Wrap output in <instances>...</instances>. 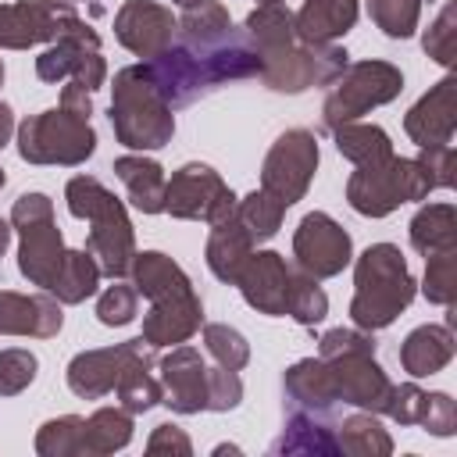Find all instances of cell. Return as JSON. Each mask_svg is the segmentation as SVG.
I'll return each instance as SVG.
<instances>
[{
	"mask_svg": "<svg viewBox=\"0 0 457 457\" xmlns=\"http://www.w3.org/2000/svg\"><path fill=\"white\" fill-rule=\"evenodd\" d=\"M143 64L171 111L196 104L221 82L261 75V54L253 50V43L246 39L243 29H232L228 36H221L214 43H193V39L179 36L164 54H157Z\"/></svg>",
	"mask_w": 457,
	"mask_h": 457,
	"instance_id": "cell-1",
	"label": "cell"
},
{
	"mask_svg": "<svg viewBox=\"0 0 457 457\" xmlns=\"http://www.w3.org/2000/svg\"><path fill=\"white\" fill-rule=\"evenodd\" d=\"M68 211L82 221H89L86 236V253L96 261L100 275L107 278H125L136 257V228L129 221L125 204L93 175H75L64 186Z\"/></svg>",
	"mask_w": 457,
	"mask_h": 457,
	"instance_id": "cell-2",
	"label": "cell"
},
{
	"mask_svg": "<svg viewBox=\"0 0 457 457\" xmlns=\"http://www.w3.org/2000/svg\"><path fill=\"white\" fill-rule=\"evenodd\" d=\"M418 282L407 271V257L393 243H371L353 261V300L350 318L357 328H389L414 300Z\"/></svg>",
	"mask_w": 457,
	"mask_h": 457,
	"instance_id": "cell-3",
	"label": "cell"
},
{
	"mask_svg": "<svg viewBox=\"0 0 457 457\" xmlns=\"http://www.w3.org/2000/svg\"><path fill=\"white\" fill-rule=\"evenodd\" d=\"M111 129L129 150H161L175 136V114L161 89L154 86L146 64H129L114 71L111 82Z\"/></svg>",
	"mask_w": 457,
	"mask_h": 457,
	"instance_id": "cell-4",
	"label": "cell"
},
{
	"mask_svg": "<svg viewBox=\"0 0 457 457\" xmlns=\"http://www.w3.org/2000/svg\"><path fill=\"white\" fill-rule=\"evenodd\" d=\"M432 182L418 157H386L375 164H357L346 179V204L364 218H386L400 204L425 200Z\"/></svg>",
	"mask_w": 457,
	"mask_h": 457,
	"instance_id": "cell-5",
	"label": "cell"
},
{
	"mask_svg": "<svg viewBox=\"0 0 457 457\" xmlns=\"http://www.w3.org/2000/svg\"><path fill=\"white\" fill-rule=\"evenodd\" d=\"M11 228L21 236L18 243L21 278H29V286L50 289L68 250L54 221V200L46 193H21L11 207Z\"/></svg>",
	"mask_w": 457,
	"mask_h": 457,
	"instance_id": "cell-6",
	"label": "cell"
},
{
	"mask_svg": "<svg viewBox=\"0 0 457 457\" xmlns=\"http://www.w3.org/2000/svg\"><path fill=\"white\" fill-rule=\"evenodd\" d=\"M96 150V132L86 114L68 107H50L18 125V157L29 164H64L75 168Z\"/></svg>",
	"mask_w": 457,
	"mask_h": 457,
	"instance_id": "cell-7",
	"label": "cell"
},
{
	"mask_svg": "<svg viewBox=\"0 0 457 457\" xmlns=\"http://www.w3.org/2000/svg\"><path fill=\"white\" fill-rule=\"evenodd\" d=\"M400 93H403V71L396 64H389V61L346 64L321 104V125L332 132L343 121H357L361 114H368L382 104H393Z\"/></svg>",
	"mask_w": 457,
	"mask_h": 457,
	"instance_id": "cell-8",
	"label": "cell"
},
{
	"mask_svg": "<svg viewBox=\"0 0 457 457\" xmlns=\"http://www.w3.org/2000/svg\"><path fill=\"white\" fill-rule=\"evenodd\" d=\"M346 64H350V54L343 46L311 43L296 36L286 50L261 57V82L275 93H303L311 86H332Z\"/></svg>",
	"mask_w": 457,
	"mask_h": 457,
	"instance_id": "cell-9",
	"label": "cell"
},
{
	"mask_svg": "<svg viewBox=\"0 0 457 457\" xmlns=\"http://www.w3.org/2000/svg\"><path fill=\"white\" fill-rule=\"evenodd\" d=\"M236 193L221 182V175L211 164L189 161L182 164L164 189V211L179 221H204V225H221L236 211Z\"/></svg>",
	"mask_w": 457,
	"mask_h": 457,
	"instance_id": "cell-10",
	"label": "cell"
},
{
	"mask_svg": "<svg viewBox=\"0 0 457 457\" xmlns=\"http://www.w3.org/2000/svg\"><path fill=\"white\" fill-rule=\"evenodd\" d=\"M318 171V139L307 129H286L261 164V189L271 193L282 207L303 200Z\"/></svg>",
	"mask_w": 457,
	"mask_h": 457,
	"instance_id": "cell-11",
	"label": "cell"
},
{
	"mask_svg": "<svg viewBox=\"0 0 457 457\" xmlns=\"http://www.w3.org/2000/svg\"><path fill=\"white\" fill-rule=\"evenodd\" d=\"M36 75L39 82H79L82 89H100L107 79V61L100 54V36L79 21L75 29H68L61 39H54L39 57H36Z\"/></svg>",
	"mask_w": 457,
	"mask_h": 457,
	"instance_id": "cell-12",
	"label": "cell"
},
{
	"mask_svg": "<svg viewBox=\"0 0 457 457\" xmlns=\"http://www.w3.org/2000/svg\"><path fill=\"white\" fill-rule=\"evenodd\" d=\"M82 18L75 0H18L0 4V46L4 50H29L36 43H54Z\"/></svg>",
	"mask_w": 457,
	"mask_h": 457,
	"instance_id": "cell-13",
	"label": "cell"
},
{
	"mask_svg": "<svg viewBox=\"0 0 457 457\" xmlns=\"http://www.w3.org/2000/svg\"><path fill=\"white\" fill-rule=\"evenodd\" d=\"M293 257L300 271L321 282L339 275L353 261V239L336 218H328L325 211H311L293 232Z\"/></svg>",
	"mask_w": 457,
	"mask_h": 457,
	"instance_id": "cell-14",
	"label": "cell"
},
{
	"mask_svg": "<svg viewBox=\"0 0 457 457\" xmlns=\"http://www.w3.org/2000/svg\"><path fill=\"white\" fill-rule=\"evenodd\" d=\"M143 357H154V346L136 336V339H125V343H114V346H96V350H82L68 361V389L82 400H100L107 396L121 371L132 364V361H143Z\"/></svg>",
	"mask_w": 457,
	"mask_h": 457,
	"instance_id": "cell-15",
	"label": "cell"
},
{
	"mask_svg": "<svg viewBox=\"0 0 457 457\" xmlns=\"http://www.w3.org/2000/svg\"><path fill=\"white\" fill-rule=\"evenodd\" d=\"M179 18L157 0H125L114 14V39L136 57L150 61L175 43Z\"/></svg>",
	"mask_w": 457,
	"mask_h": 457,
	"instance_id": "cell-16",
	"label": "cell"
},
{
	"mask_svg": "<svg viewBox=\"0 0 457 457\" xmlns=\"http://www.w3.org/2000/svg\"><path fill=\"white\" fill-rule=\"evenodd\" d=\"M161 403L175 414H200L207 411V364L196 346L179 343L161 361Z\"/></svg>",
	"mask_w": 457,
	"mask_h": 457,
	"instance_id": "cell-17",
	"label": "cell"
},
{
	"mask_svg": "<svg viewBox=\"0 0 457 457\" xmlns=\"http://www.w3.org/2000/svg\"><path fill=\"white\" fill-rule=\"evenodd\" d=\"M325 364L332 371L336 396L343 403H350L357 411H368V414H386L393 382L382 371V364L375 361V353H339V357H328Z\"/></svg>",
	"mask_w": 457,
	"mask_h": 457,
	"instance_id": "cell-18",
	"label": "cell"
},
{
	"mask_svg": "<svg viewBox=\"0 0 457 457\" xmlns=\"http://www.w3.org/2000/svg\"><path fill=\"white\" fill-rule=\"evenodd\" d=\"M289 282H293V264L275 250H253L236 278L243 300L268 318H286Z\"/></svg>",
	"mask_w": 457,
	"mask_h": 457,
	"instance_id": "cell-19",
	"label": "cell"
},
{
	"mask_svg": "<svg viewBox=\"0 0 457 457\" xmlns=\"http://www.w3.org/2000/svg\"><path fill=\"white\" fill-rule=\"evenodd\" d=\"M403 132L418 146H439L450 143L457 132V79L443 75L407 114H403Z\"/></svg>",
	"mask_w": 457,
	"mask_h": 457,
	"instance_id": "cell-20",
	"label": "cell"
},
{
	"mask_svg": "<svg viewBox=\"0 0 457 457\" xmlns=\"http://www.w3.org/2000/svg\"><path fill=\"white\" fill-rule=\"evenodd\" d=\"M64 325L61 300L54 293H14L0 289V336L54 339Z\"/></svg>",
	"mask_w": 457,
	"mask_h": 457,
	"instance_id": "cell-21",
	"label": "cell"
},
{
	"mask_svg": "<svg viewBox=\"0 0 457 457\" xmlns=\"http://www.w3.org/2000/svg\"><path fill=\"white\" fill-rule=\"evenodd\" d=\"M204 325V303L196 293L175 296V300H154L143 314V339L157 346H179L189 343Z\"/></svg>",
	"mask_w": 457,
	"mask_h": 457,
	"instance_id": "cell-22",
	"label": "cell"
},
{
	"mask_svg": "<svg viewBox=\"0 0 457 457\" xmlns=\"http://www.w3.org/2000/svg\"><path fill=\"white\" fill-rule=\"evenodd\" d=\"M282 396L289 411H332L339 403L332 371L321 357H303L282 371Z\"/></svg>",
	"mask_w": 457,
	"mask_h": 457,
	"instance_id": "cell-23",
	"label": "cell"
},
{
	"mask_svg": "<svg viewBox=\"0 0 457 457\" xmlns=\"http://www.w3.org/2000/svg\"><path fill=\"white\" fill-rule=\"evenodd\" d=\"M271 453H314V457H332L339 453L336 446V421L328 411H289L278 439L271 443Z\"/></svg>",
	"mask_w": 457,
	"mask_h": 457,
	"instance_id": "cell-24",
	"label": "cell"
},
{
	"mask_svg": "<svg viewBox=\"0 0 457 457\" xmlns=\"http://www.w3.org/2000/svg\"><path fill=\"white\" fill-rule=\"evenodd\" d=\"M129 275H132L136 293L146 296L150 303H154V300H175V296L196 293L193 282H189V275H186L168 253H161V250H143V253L136 250Z\"/></svg>",
	"mask_w": 457,
	"mask_h": 457,
	"instance_id": "cell-25",
	"label": "cell"
},
{
	"mask_svg": "<svg viewBox=\"0 0 457 457\" xmlns=\"http://www.w3.org/2000/svg\"><path fill=\"white\" fill-rule=\"evenodd\" d=\"M453 350L457 343H453L450 325H418L400 343V368L411 378H428L453 361Z\"/></svg>",
	"mask_w": 457,
	"mask_h": 457,
	"instance_id": "cell-26",
	"label": "cell"
},
{
	"mask_svg": "<svg viewBox=\"0 0 457 457\" xmlns=\"http://www.w3.org/2000/svg\"><path fill=\"white\" fill-rule=\"evenodd\" d=\"M114 175L121 179L125 193H129V204L143 214H161L164 211V189H168V179H164V168L154 161V157H143V154H125V157H114Z\"/></svg>",
	"mask_w": 457,
	"mask_h": 457,
	"instance_id": "cell-27",
	"label": "cell"
},
{
	"mask_svg": "<svg viewBox=\"0 0 457 457\" xmlns=\"http://www.w3.org/2000/svg\"><path fill=\"white\" fill-rule=\"evenodd\" d=\"M361 4L357 0H303V7L293 14L296 36L311 43H336L357 25Z\"/></svg>",
	"mask_w": 457,
	"mask_h": 457,
	"instance_id": "cell-28",
	"label": "cell"
},
{
	"mask_svg": "<svg viewBox=\"0 0 457 457\" xmlns=\"http://www.w3.org/2000/svg\"><path fill=\"white\" fill-rule=\"evenodd\" d=\"M253 246L257 243L246 236V228L236 218H228L221 225H211V236H207V246H204V261H207V268H211V275L218 282L236 286V278H239L243 264L250 261Z\"/></svg>",
	"mask_w": 457,
	"mask_h": 457,
	"instance_id": "cell-29",
	"label": "cell"
},
{
	"mask_svg": "<svg viewBox=\"0 0 457 457\" xmlns=\"http://www.w3.org/2000/svg\"><path fill=\"white\" fill-rule=\"evenodd\" d=\"M246 39L253 43V50L261 57H271L278 50H286L296 39V25H293V11L286 4H257L246 21H243Z\"/></svg>",
	"mask_w": 457,
	"mask_h": 457,
	"instance_id": "cell-30",
	"label": "cell"
},
{
	"mask_svg": "<svg viewBox=\"0 0 457 457\" xmlns=\"http://www.w3.org/2000/svg\"><path fill=\"white\" fill-rule=\"evenodd\" d=\"M132 414L125 407H100L82 425V457H107L132 443Z\"/></svg>",
	"mask_w": 457,
	"mask_h": 457,
	"instance_id": "cell-31",
	"label": "cell"
},
{
	"mask_svg": "<svg viewBox=\"0 0 457 457\" xmlns=\"http://www.w3.org/2000/svg\"><path fill=\"white\" fill-rule=\"evenodd\" d=\"M411 246L418 253H443L457 250V207L453 204H425L411 218Z\"/></svg>",
	"mask_w": 457,
	"mask_h": 457,
	"instance_id": "cell-32",
	"label": "cell"
},
{
	"mask_svg": "<svg viewBox=\"0 0 457 457\" xmlns=\"http://www.w3.org/2000/svg\"><path fill=\"white\" fill-rule=\"evenodd\" d=\"M336 446L339 453H350V457H389L393 453L389 432L368 411H357L336 421Z\"/></svg>",
	"mask_w": 457,
	"mask_h": 457,
	"instance_id": "cell-33",
	"label": "cell"
},
{
	"mask_svg": "<svg viewBox=\"0 0 457 457\" xmlns=\"http://www.w3.org/2000/svg\"><path fill=\"white\" fill-rule=\"evenodd\" d=\"M332 139H336V150L357 168V164H375V161H386L393 157V139L386 129L378 125H364V121H343L332 129Z\"/></svg>",
	"mask_w": 457,
	"mask_h": 457,
	"instance_id": "cell-34",
	"label": "cell"
},
{
	"mask_svg": "<svg viewBox=\"0 0 457 457\" xmlns=\"http://www.w3.org/2000/svg\"><path fill=\"white\" fill-rule=\"evenodd\" d=\"M100 286V268L86 250H64L61 271L54 278V286L46 293H54L61 303H82L96 293Z\"/></svg>",
	"mask_w": 457,
	"mask_h": 457,
	"instance_id": "cell-35",
	"label": "cell"
},
{
	"mask_svg": "<svg viewBox=\"0 0 457 457\" xmlns=\"http://www.w3.org/2000/svg\"><path fill=\"white\" fill-rule=\"evenodd\" d=\"M154 364H157V357H143V361H132V364L121 371L114 393H118V403H121L129 414H146L150 407L161 403V378L150 371Z\"/></svg>",
	"mask_w": 457,
	"mask_h": 457,
	"instance_id": "cell-36",
	"label": "cell"
},
{
	"mask_svg": "<svg viewBox=\"0 0 457 457\" xmlns=\"http://www.w3.org/2000/svg\"><path fill=\"white\" fill-rule=\"evenodd\" d=\"M282 214H286V207H282L271 193H264V189L246 193L243 200H236V211H232V218L246 228V236H250L253 243L271 239V236L278 232V225H282Z\"/></svg>",
	"mask_w": 457,
	"mask_h": 457,
	"instance_id": "cell-37",
	"label": "cell"
},
{
	"mask_svg": "<svg viewBox=\"0 0 457 457\" xmlns=\"http://www.w3.org/2000/svg\"><path fill=\"white\" fill-rule=\"evenodd\" d=\"M236 25L228 18V11L218 4V0H200L193 7H182L179 14V32L182 39H193V43H214L221 36H228Z\"/></svg>",
	"mask_w": 457,
	"mask_h": 457,
	"instance_id": "cell-38",
	"label": "cell"
},
{
	"mask_svg": "<svg viewBox=\"0 0 457 457\" xmlns=\"http://www.w3.org/2000/svg\"><path fill=\"white\" fill-rule=\"evenodd\" d=\"M286 314L296 321V325H318L325 321L328 314V296L325 289L318 286V278H311L307 271H300L293 264V282H289V300H286Z\"/></svg>",
	"mask_w": 457,
	"mask_h": 457,
	"instance_id": "cell-39",
	"label": "cell"
},
{
	"mask_svg": "<svg viewBox=\"0 0 457 457\" xmlns=\"http://www.w3.org/2000/svg\"><path fill=\"white\" fill-rule=\"evenodd\" d=\"M82 425L79 414H61L39 425L36 432V453L39 457H82Z\"/></svg>",
	"mask_w": 457,
	"mask_h": 457,
	"instance_id": "cell-40",
	"label": "cell"
},
{
	"mask_svg": "<svg viewBox=\"0 0 457 457\" xmlns=\"http://www.w3.org/2000/svg\"><path fill=\"white\" fill-rule=\"evenodd\" d=\"M368 18L389 39H411L421 18V0H368Z\"/></svg>",
	"mask_w": 457,
	"mask_h": 457,
	"instance_id": "cell-41",
	"label": "cell"
},
{
	"mask_svg": "<svg viewBox=\"0 0 457 457\" xmlns=\"http://www.w3.org/2000/svg\"><path fill=\"white\" fill-rule=\"evenodd\" d=\"M421 46H425V54L436 64H443V68H453L457 64V0H446L443 4V11L436 14V21L421 36Z\"/></svg>",
	"mask_w": 457,
	"mask_h": 457,
	"instance_id": "cell-42",
	"label": "cell"
},
{
	"mask_svg": "<svg viewBox=\"0 0 457 457\" xmlns=\"http://www.w3.org/2000/svg\"><path fill=\"white\" fill-rule=\"evenodd\" d=\"M204 350L214 357V364L232 368V371H243L250 364V343L232 325H218V321L204 325Z\"/></svg>",
	"mask_w": 457,
	"mask_h": 457,
	"instance_id": "cell-43",
	"label": "cell"
},
{
	"mask_svg": "<svg viewBox=\"0 0 457 457\" xmlns=\"http://www.w3.org/2000/svg\"><path fill=\"white\" fill-rule=\"evenodd\" d=\"M421 293H425L428 303H439V307L453 303V293H457V250H443V253H428L425 257Z\"/></svg>",
	"mask_w": 457,
	"mask_h": 457,
	"instance_id": "cell-44",
	"label": "cell"
},
{
	"mask_svg": "<svg viewBox=\"0 0 457 457\" xmlns=\"http://www.w3.org/2000/svg\"><path fill=\"white\" fill-rule=\"evenodd\" d=\"M136 314H139V293H136V286H129L121 278H114V286H107L96 300V318L107 328H121V325L136 321Z\"/></svg>",
	"mask_w": 457,
	"mask_h": 457,
	"instance_id": "cell-45",
	"label": "cell"
},
{
	"mask_svg": "<svg viewBox=\"0 0 457 457\" xmlns=\"http://www.w3.org/2000/svg\"><path fill=\"white\" fill-rule=\"evenodd\" d=\"M39 361L32 350L21 346H7L0 350V396H18L21 389H29L36 382Z\"/></svg>",
	"mask_w": 457,
	"mask_h": 457,
	"instance_id": "cell-46",
	"label": "cell"
},
{
	"mask_svg": "<svg viewBox=\"0 0 457 457\" xmlns=\"http://www.w3.org/2000/svg\"><path fill=\"white\" fill-rule=\"evenodd\" d=\"M339 353H375V336L368 328H328L318 339V357H339Z\"/></svg>",
	"mask_w": 457,
	"mask_h": 457,
	"instance_id": "cell-47",
	"label": "cell"
},
{
	"mask_svg": "<svg viewBox=\"0 0 457 457\" xmlns=\"http://www.w3.org/2000/svg\"><path fill=\"white\" fill-rule=\"evenodd\" d=\"M425 403H428V389H421V386H414V382H400V386H393V393H389L386 414H389L396 425H421Z\"/></svg>",
	"mask_w": 457,
	"mask_h": 457,
	"instance_id": "cell-48",
	"label": "cell"
},
{
	"mask_svg": "<svg viewBox=\"0 0 457 457\" xmlns=\"http://www.w3.org/2000/svg\"><path fill=\"white\" fill-rule=\"evenodd\" d=\"M418 164L425 168L432 189H450L457 182V154L453 143H439V146H421Z\"/></svg>",
	"mask_w": 457,
	"mask_h": 457,
	"instance_id": "cell-49",
	"label": "cell"
},
{
	"mask_svg": "<svg viewBox=\"0 0 457 457\" xmlns=\"http://www.w3.org/2000/svg\"><path fill=\"white\" fill-rule=\"evenodd\" d=\"M243 400V382L232 368H207V411H236Z\"/></svg>",
	"mask_w": 457,
	"mask_h": 457,
	"instance_id": "cell-50",
	"label": "cell"
},
{
	"mask_svg": "<svg viewBox=\"0 0 457 457\" xmlns=\"http://www.w3.org/2000/svg\"><path fill=\"white\" fill-rule=\"evenodd\" d=\"M421 428L446 439L457 432V407L450 400V393H428V403H425V418H421Z\"/></svg>",
	"mask_w": 457,
	"mask_h": 457,
	"instance_id": "cell-51",
	"label": "cell"
},
{
	"mask_svg": "<svg viewBox=\"0 0 457 457\" xmlns=\"http://www.w3.org/2000/svg\"><path fill=\"white\" fill-rule=\"evenodd\" d=\"M146 453L150 457H189L193 453V443H189V436L175 425V421H164V425H157L154 432H150V439H146Z\"/></svg>",
	"mask_w": 457,
	"mask_h": 457,
	"instance_id": "cell-52",
	"label": "cell"
},
{
	"mask_svg": "<svg viewBox=\"0 0 457 457\" xmlns=\"http://www.w3.org/2000/svg\"><path fill=\"white\" fill-rule=\"evenodd\" d=\"M61 107H68V111H75V114H86V118H89V114H93V93L68 79V86L61 89Z\"/></svg>",
	"mask_w": 457,
	"mask_h": 457,
	"instance_id": "cell-53",
	"label": "cell"
},
{
	"mask_svg": "<svg viewBox=\"0 0 457 457\" xmlns=\"http://www.w3.org/2000/svg\"><path fill=\"white\" fill-rule=\"evenodd\" d=\"M11 132H14V111H11V104H4V100H0V150L7 146Z\"/></svg>",
	"mask_w": 457,
	"mask_h": 457,
	"instance_id": "cell-54",
	"label": "cell"
},
{
	"mask_svg": "<svg viewBox=\"0 0 457 457\" xmlns=\"http://www.w3.org/2000/svg\"><path fill=\"white\" fill-rule=\"evenodd\" d=\"M7 243H11V221H4V218H0V257H4Z\"/></svg>",
	"mask_w": 457,
	"mask_h": 457,
	"instance_id": "cell-55",
	"label": "cell"
},
{
	"mask_svg": "<svg viewBox=\"0 0 457 457\" xmlns=\"http://www.w3.org/2000/svg\"><path fill=\"white\" fill-rule=\"evenodd\" d=\"M171 4H179V7H193V4H200V0H171Z\"/></svg>",
	"mask_w": 457,
	"mask_h": 457,
	"instance_id": "cell-56",
	"label": "cell"
},
{
	"mask_svg": "<svg viewBox=\"0 0 457 457\" xmlns=\"http://www.w3.org/2000/svg\"><path fill=\"white\" fill-rule=\"evenodd\" d=\"M4 182H7V175H4V168H0V189H4Z\"/></svg>",
	"mask_w": 457,
	"mask_h": 457,
	"instance_id": "cell-57",
	"label": "cell"
},
{
	"mask_svg": "<svg viewBox=\"0 0 457 457\" xmlns=\"http://www.w3.org/2000/svg\"><path fill=\"white\" fill-rule=\"evenodd\" d=\"M257 4H286V0H257Z\"/></svg>",
	"mask_w": 457,
	"mask_h": 457,
	"instance_id": "cell-58",
	"label": "cell"
},
{
	"mask_svg": "<svg viewBox=\"0 0 457 457\" xmlns=\"http://www.w3.org/2000/svg\"><path fill=\"white\" fill-rule=\"evenodd\" d=\"M0 86H4V61H0Z\"/></svg>",
	"mask_w": 457,
	"mask_h": 457,
	"instance_id": "cell-59",
	"label": "cell"
},
{
	"mask_svg": "<svg viewBox=\"0 0 457 457\" xmlns=\"http://www.w3.org/2000/svg\"><path fill=\"white\" fill-rule=\"evenodd\" d=\"M89 4H96V0H89Z\"/></svg>",
	"mask_w": 457,
	"mask_h": 457,
	"instance_id": "cell-60",
	"label": "cell"
}]
</instances>
